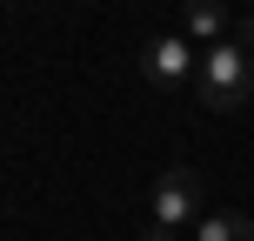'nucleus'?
Listing matches in <instances>:
<instances>
[{"label":"nucleus","mask_w":254,"mask_h":241,"mask_svg":"<svg viewBox=\"0 0 254 241\" xmlns=\"http://www.w3.org/2000/svg\"><path fill=\"white\" fill-rule=\"evenodd\" d=\"M181 20H188V34H201L207 47H221V40L234 34V13L214 7V0H188V13H181Z\"/></svg>","instance_id":"4"},{"label":"nucleus","mask_w":254,"mask_h":241,"mask_svg":"<svg viewBox=\"0 0 254 241\" xmlns=\"http://www.w3.org/2000/svg\"><path fill=\"white\" fill-rule=\"evenodd\" d=\"M228 40H234V47H254V7L234 13V34H228Z\"/></svg>","instance_id":"6"},{"label":"nucleus","mask_w":254,"mask_h":241,"mask_svg":"<svg viewBox=\"0 0 254 241\" xmlns=\"http://www.w3.org/2000/svg\"><path fill=\"white\" fill-rule=\"evenodd\" d=\"M201 107H214V114H234V107L254 94V54L234 47V40H221V47H201Z\"/></svg>","instance_id":"1"},{"label":"nucleus","mask_w":254,"mask_h":241,"mask_svg":"<svg viewBox=\"0 0 254 241\" xmlns=\"http://www.w3.org/2000/svg\"><path fill=\"white\" fill-rule=\"evenodd\" d=\"M140 67H147L154 87H188V80L201 74V54H194L181 34H154L147 47H140Z\"/></svg>","instance_id":"3"},{"label":"nucleus","mask_w":254,"mask_h":241,"mask_svg":"<svg viewBox=\"0 0 254 241\" xmlns=\"http://www.w3.org/2000/svg\"><path fill=\"white\" fill-rule=\"evenodd\" d=\"M201 174L194 167H167L161 181H154V228H188V221H201Z\"/></svg>","instance_id":"2"},{"label":"nucleus","mask_w":254,"mask_h":241,"mask_svg":"<svg viewBox=\"0 0 254 241\" xmlns=\"http://www.w3.org/2000/svg\"><path fill=\"white\" fill-rule=\"evenodd\" d=\"M194 241H254V221L248 215H201L194 221Z\"/></svg>","instance_id":"5"}]
</instances>
